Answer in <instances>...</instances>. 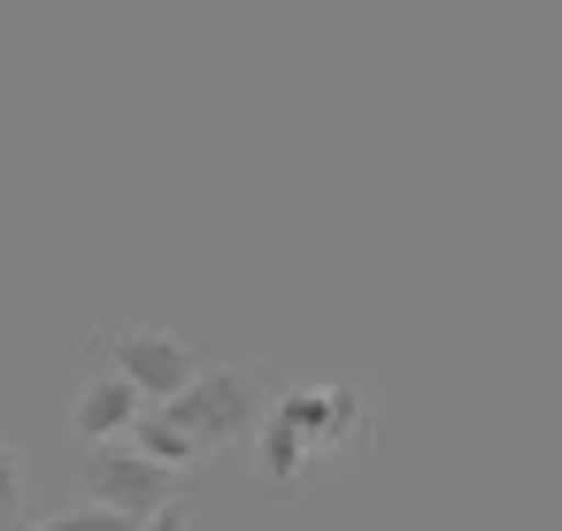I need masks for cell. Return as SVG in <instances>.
I'll list each match as a JSON object with an SVG mask.
<instances>
[{
  "label": "cell",
  "instance_id": "6da1fadb",
  "mask_svg": "<svg viewBox=\"0 0 562 531\" xmlns=\"http://www.w3.org/2000/svg\"><path fill=\"white\" fill-rule=\"evenodd\" d=\"M170 485H178V470H162L139 447H93V462H86V500L116 508L132 523H147L155 508H170Z\"/></svg>",
  "mask_w": 562,
  "mask_h": 531
},
{
  "label": "cell",
  "instance_id": "7a4b0ae2",
  "mask_svg": "<svg viewBox=\"0 0 562 531\" xmlns=\"http://www.w3.org/2000/svg\"><path fill=\"white\" fill-rule=\"evenodd\" d=\"M162 416H170L193 447H216V439H232V431L255 416V385H247L239 370H193V385H186L178 400H162Z\"/></svg>",
  "mask_w": 562,
  "mask_h": 531
},
{
  "label": "cell",
  "instance_id": "3957f363",
  "mask_svg": "<svg viewBox=\"0 0 562 531\" xmlns=\"http://www.w3.org/2000/svg\"><path fill=\"white\" fill-rule=\"evenodd\" d=\"M116 377L139 400H178L193 385V347H178L170 331H124L116 339Z\"/></svg>",
  "mask_w": 562,
  "mask_h": 531
},
{
  "label": "cell",
  "instance_id": "277c9868",
  "mask_svg": "<svg viewBox=\"0 0 562 531\" xmlns=\"http://www.w3.org/2000/svg\"><path fill=\"white\" fill-rule=\"evenodd\" d=\"M139 408H147V400H139L116 370H101V377L78 393V416H70V423H78V439H86V447H116V439L139 423Z\"/></svg>",
  "mask_w": 562,
  "mask_h": 531
},
{
  "label": "cell",
  "instance_id": "5b68a950",
  "mask_svg": "<svg viewBox=\"0 0 562 531\" xmlns=\"http://www.w3.org/2000/svg\"><path fill=\"white\" fill-rule=\"evenodd\" d=\"M139 531H186V508H178V500H170V508H155V516H147V523H139Z\"/></svg>",
  "mask_w": 562,
  "mask_h": 531
},
{
  "label": "cell",
  "instance_id": "8992f818",
  "mask_svg": "<svg viewBox=\"0 0 562 531\" xmlns=\"http://www.w3.org/2000/svg\"><path fill=\"white\" fill-rule=\"evenodd\" d=\"M0 493L16 500V454H9V447H0Z\"/></svg>",
  "mask_w": 562,
  "mask_h": 531
}]
</instances>
